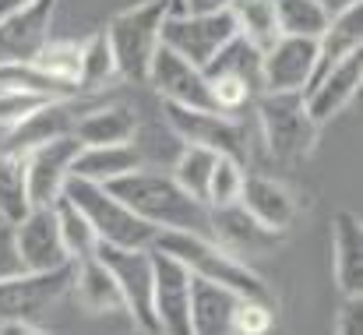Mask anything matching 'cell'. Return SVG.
Wrapping results in <instances>:
<instances>
[{
    "mask_svg": "<svg viewBox=\"0 0 363 335\" xmlns=\"http://www.w3.org/2000/svg\"><path fill=\"white\" fill-rule=\"evenodd\" d=\"M103 187L117 194L134 216H141L155 229H191V233L208 236V205L191 198L173 180V173H155V170L138 166Z\"/></svg>",
    "mask_w": 363,
    "mask_h": 335,
    "instance_id": "obj_1",
    "label": "cell"
},
{
    "mask_svg": "<svg viewBox=\"0 0 363 335\" xmlns=\"http://www.w3.org/2000/svg\"><path fill=\"white\" fill-rule=\"evenodd\" d=\"M152 247L180 258L191 268V275H201V279H212L219 286H230L240 297L272 300L268 282L247 261H240L237 254H230L226 247H219L212 236H201V233H191V229H159Z\"/></svg>",
    "mask_w": 363,
    "mask_h": 335,
    "instance_id": "obj_2",
    "label": "cell"
},
{
    "mask_svg": "<svg viewBox=\"0 0 363 335\" xmlns=\"http://www.w3.org/2000/svg\"><path fill=\"white\" fill-rule=\"evenodd\" d=\"M250 110L257 116L264 148L275 159L296 163V159H307L314 152L321 123L307 113L303 92H257Z\"/></svg>",
    "mask_w": 363,
    "mask_h": 335,
    "instance_id": "obj_3",
    "label": "cell"
},
{
    "mask_svg": "<svg viewBox=\"0 0 363 335\" xmlns=\"http://www.w3.org/2000/svg\"><path fill=\"white\" fill-rule=\"evenodd\" d=\"M166 14H169V0H141L113 14V21L106 25V39L117 60V78L127 82L148 78V64L159 50V32Z\"/></svg>",
    "mask_w": 363,
    "mask_h": 335,
    "instance_id": "obj_4",
    "label": "cell"
},
{
    "mask_svg": "<svg viewBox=\"0 0 363 335\" xmlns=\"http://www.w3.org/2000/svg\"><path fill=\"white\" fill-rule=\"evenodd\" d=\"M64 194L82 209V216L96 229L99 243H113V247H152V240L159 233L152 223H145L141 216H134L121 198L110 194L103 184L67 177Z\"/></svg>",
    "mask_w": 363,
    "mask_h": 335,
    "instance_id": "obj_5",
    "label": "cell"
},
{
    "mask_svg": "<svg viewBox=\"0 0 363 335\" xmlns=\"http://www.w3.org/2000/svg\"><path fill=\"white\" fill-rule=\"evenodd\" d=\"M237 35V18L230 7L223 11H169L162 18L159 43L180 53L184 60L205 67L230 39Z\"/></svg>",
    "mask_w": 363,
    "mask_h": 335,
    "instance_id": "obj_6",
    "label": "cell"
},
{
    "mask_svg": "<svg viewBox=\"0 0 363 335\" xmlns=\"http://www.w3.org/2000/svg\"><path fill=\"white\" fill-rule=\"evenodd\" d=\"M162 116L169 131L184 145H201L212 152H226L247 163L250 152V127L243 113H219V110H194V106H177L162 103Z\"/></svg>",
    "mask_w": 363,
    "mask_h": 335,
    "instance_id": "obj_7",
    "label": "cell"
},
{
    "mask_svg": "<svg viewBox=\"0 0 363 335\" xmlns=\"http://www.w3.org/2000/svg\"><path fill=\"white\" fill-rule=\"evenodd\" d=\"M96 258L110 268L117 290H121L123 311L130 314V322L148 335H162L159 318L152 311V247H113V243H99Z\"/></svg>",
    "mask_w": 363,
    "mask_h": 335,
    "instance_id": "obj_8",
    "label": "cell"
},
{
    "mask_svg": "<svg viewBox=\"0 0 363 335\" xmlns=\"http://www.w3.org/2000/svg\"><path fill=\"white\" fill-rule=\"evenodd\" d=\"M74 279V261L50 272H21L0 282V318H46L67 293Z\"/></svg>",
    "mask_w": 363,
    "mask_h": 335,
    "instance_id": "obj_9",
    "label": "cell"
},
{
    "mask_svg": "<svg viewBox=\"0 0 363 335\" xmlns=\"http://www.w3.org/2000/svg\"><path fill=\"white\" fill-rule=\"evenodd\" d=\"M152 311L166 335H191V268L152 247Z\"/></svg>",
    "mask_w": 363,
    "mask_h": 335,
    "instance_id": "obj_10",
    "label": "cell"
},
{
    "mask_svg": "<svg viewBox=\"0 0 363 335\" xmlns=\"http://www.w3.org/2000/svg\"><path fill=\"white\" fill-rule=\"evenodd\" d=\"M208 236L219 247H226L230 254H237L240 261H247V265L254 258H264V254H272V251H279L286 243L282 229L264 226L257 216H250L240 202L208 209Z\"/></svg>",
    "mask_w": 363,
    "mask_h": 335,
    "instance_id": "obj_11",
    "label": "cell"
},
{
    "mask_svg": "<svg viewBox=\"0 0 363 335\" xmlns=\"http://www.w3.org/2000/svg\"><path fill=\"white\" fill-rule=\"evenodd\" d=\"M162 103H177V106H194V110H219L212 85L205 78V71L191 60H184L180 53H173L169 46L159 43L152 64H148V78H145Z\"/></svg>",
    "mask_w": 363,
    "mask_h": 335,
    "instance_id": "obj_12",
    "label": "cell"
},
{
    "mask_svg": "<svg viewBox=\"0 0 363 335\" xmlns=\"http://www.w3.org/2000/svg\"><path fill=\"white\" fill-rule=\"evenodd\" d=\"M78 152H82V141L74 134L50 138V141L25 152V177H28V202L32 205H53L64 194V184L71 177Z\"/></svg>",
    "mask_w": 363,
    "mask_h": 335,
    "instance_id": "obj_13",
    "label": "cell"
},
{
    "mask_svg": "<svg viewBox=\"0 0 363 335\" xmlns=\"http://www.w3.org/2000/svg\"><path fill=\"white\" fill-rule=\"evenodd\" d=\"M318 60V39L279 35L261 50V92H303Z\"/></svg>",
    "mask_w": 363,
    "mask_h": 335,
    "instance_id": "obj_14",
    "label": "cell"
},
{
    "mask_svg": "<svg viewBox=\"0 0 363 335\" xmlns=\"http://www.w3.org/2000/svg\"><path fill=\"white\" fill-rule=\"evenodd\" d=\"M14 243H18V254L28 272H50V268L71 265L53 205H32L14 223Z\"/></svg>",
    "mask_w": 363,
    "mask_h": 335,
    "instance_id": "obj_15",
    "label": "cell"
},
{
    "mask_svg": "<svg viewBox=\"0 0 363 335\" xmlns=\"http://www.w3.org/2000/svg\"><path fill=\"white\" fill-rule=\"evenodd\" d=\"M53 11H57V0H32L28 7L4 14L0 18V64L32 60L50 39Z\"/></svg>",
    "mask_w": 363,
    "mask_h": 335,
    "instance_id": "obj_16",
    "label": "cell"
},
{
    "mask_svg": "<svg viewBox=\"0 0 363 335\" xmlns=\"http://www.w3.org/2000/svg\"><path fill=\"white\" fill-rule=\"evenodd\" d=\"M360 85H363V57H360V50H357V53H350L346 60L332 64L325 75H318V78L303 89L307 113H311L318 123H328L332 116H339V113L357 99Z\"/></svg>",
    "mask_w": 363,
    "mask_h": 335,
    "instance_id": "obj_17",
    "label": "cell"
},
{
    "mask_svg": "<svg viewBox=\"0 0 363 335\" xmlns=\"http://www.w3.org/2000/svg\"><path fill=\"white\" fill-rule=\"evenodd\" d=\"M240 205L250 216H257L264 226L282 229V233H289L293 223L300 219V202H296V194H293L282 180H272V177H264V173H243Z\"/></svg>",
    "mask_w": 363,
    "mask_h": 335,
    "instance_id": "obj_18",
    "label": "cell"
},
{
    "mask_svg": "<svg viewBox=\"0 0 363 335\" xmlns=\"http://www.w3.org/2000/svg\"><path fill=\"white\" fill-rule=\"evenodd\" d=\"M332 272L342 297H363V223L342 209L332 223Z\"/></svg>",
    "mask_w": 363,
    "mask_h": 335,
    "instance_id": "obj_19",
    "label": "cell"
},
{
    "mask_svg": "<svg viewBox=\"0 0 363 335\" xmlns=\"http://www.w3.org/2000/svg\"><path fill=\"white\" fill-rule=\"evenodd\" d=\"M240 300L237 290L191 275V335H226L233 329Z\"/></svg>",
    "mask_w": 363,
    "mask_h": 335,
    "instance_id": "obj_20",
    "label": "cell"
},
{
    "mask_svg": "<svg viewBox=\"0 0 363 335\" xmlns=\"http://www.w3.org/2000/svg\"><path fill=\"white\" fill-rule=\"evenodd\" d=\"M145 166V155L134 141H121V145H82V152L74 155L71 177L78 180H92V184H110L123 173Z\"/></svg>",
    "mask_w": 363,
    "mask_h": 335,
    "instance_id": "obj_21",
    "label": "cell"
},
{
    "mask_svg": "<svg viewBox=\"0 0 363 335\" xmlns=\"http://www.w3.org/2000/svg\"><path fill=\"white\" fill-rule=\"evenodd\" d=\"M357 50H363V0L353 4V7H346V11H339V14H332L328 28L318 35V60H314L311 82L318 75H325L332 64H339L350 53H357Z\"/></svg>",
    "mask_w": 363,
    "mask_h": 335,
    "instance_id": "obj_22",
    "label": "cell"
},
{
    "mask_svg": "<svg viewBox=\"0 0 363 335\" xmlns=\"http://www.w3.org/2000/svg\"><path fill=\"white\" fill-rule=\"evenodd\" d=\"M71 134L82 145H121V141H134L138 134V113L123 103H106L96 110H82Z\"/></svg>",
    "mask_w": 363,
    "mask_h": 335,
    "instance_id": "obj_23",
    "label": "cell"
},
{
    "mask_svg": "<svg viewBox=\"0 0 363 335\" xmlns=\"http://www.w3.org/2000/svg\"><path fill=\"white\" fill-rule=\"evenodd\" d=\"M71 293H74V300H78L85 311H92V314H117V311H123L121 290H117L110 268H106L96 254L74 261Z\"/></svg>",
    "mask_w": 363,
    "mask_h": 335,
    "instance_id": "obj_24",
    "label": "cell"
},
{
    "mask_svg": "<svg viewBox=\"0 0 363 335\" xmlns=\"http://www.w3.org/2000/svg\"><path fill=\"white\" fill-rule=\"evenodd\" d=\"M205 78H216V75H230V78H243L247 85H254L261 92V50L247 39V35H233L205 67Z\"/></svg>",
    "mask_w": 363,
    "mask_h": 335,
    "instance_id": "obj_25",
    "label": "cell"
},
{
    "mask_svg": "<svg viewBox=\"0 0 363 335\" xmlns=\"http://www.w3.org/2000/svg\"><path fill=\"white\" fill-rule=\"evenodd\" d=\"M28 209H32V202H28L25 155L0 148V219L18 223Z\"/></svg>",
    "mask_w": 363,
    "mask_h": 335,
    "instance_id": "obj_26",
    "label": "cell"
},
{
    "mask_svg": "<svg viewBox=\"0 0 363 335\" xmlns=\"http://www.w3.org/2000/svg\"><path fill=\"white\" fill-rule=\"evenodd\" d=\"M32 64L50 78L57 82L60 89L74 92L78 96V71H82V43H57V39H46V46L32 57Z\"/></svg>",
    "mask_w": 363,
    "mask_h": 335,
    "instance_id": "obj_27",
    "label": "cell"
},
{
    "mask_svg": "<svg viewBox=\"0 0 363 335\" xmlns=\"http://www.w3.org/2000/svg\"><path fill=\"white\" fill-rule=\"evenodd\" d=\"M216 155L212 148H201V145H184L177 163H173V180L191 194L198 198L201 205H208V180H212V170H216Z\"/></svg>",
    "mask_w": 363,
    "mask_h": 335,
    "instance_id": "obj_28",
    "label": "cell"
},
{
    "mask_svg": "<svg viewBox=\"0 0 363 335\" xmlns=\"http://www.w3.org/2000/svg\"><path fill=\"white\" fill-rule=\"evenodd\" d=\"M332 14L318 0H275V25L279 35H303L318 39L328 28Z\"/></svg>",
    "mask_w": 363,
    "mask_h": 335,
    "instance_id": "obj_29",
    "label": "cell"
},
{
    "mask_svg": "<svg viewBox=\"0 0 363 335\" xmlns=\"http://www.w3.org/2000/svg\"><path fill=\"white\" fill-rule=\"evenodd\" d=\"M53 212H57V226H60V236H64V247H67L71 261L92 258L96 247H99V236H96V229L89 226V219L82 216V209H78L67 194H60V198L53 202Z\"/></svg>",
    "mask_w": 363,
    "mask_h": 335,
    "instance_id": "obj_30",
    "label": "cell"
},
{
    "mask_svg": "<svg viewBox=\"0 0 363 335\" xmlns=\"http://www.w3.org/2000/svg\"><path fill=\"white\" fill-rule=\"evenodd\" d=\"M117 78V60L110 50L106 32H96L89 43H82V71H78V92H99Z\"/></svg>",
    "mask_w": 363,
    "mask_h": 335,
    "instance_id": "obj_31",
    "label": "cell"
},
{
    "mask_svg": "<svg viewBox=\"0 0 363 335\" xmlns=\"http://www.w3.org/2000/svg\"><path fill=\"white\" fill-rule=\"evenodd\" d=\"M230 11H233V18H237V32L247 35L257 50H268V46L279 39L275 0H233Z\"/></svg>",
    "mask_w": 363,
    "mask_h": 335,
    "instance_id": "obj_32",
    "label": "cell"
},
{
    "mask_svg": "<svg viewBox=\"0 0 363 335\" xmlns=\"http://www.w3.org/2000/svg\"><path fill=\"white\" fill-rule=\"evenodd\" d=\"M243 173H247V163H243V159L226 155V152L216 155V170H212V180H208V209L240 202Z\"/></svg>",
    "mask_w": 363,
    "mask_h": 335,
    "instance_id": "obj_33",
    "label": "cell"
},
{
    "mask_svg": "<svg viewBox=\"0 0 363 335\" xmlns=\"http://www.w3.org/2000/svg\"><path fill=\"white\" fill-rule=\"evenodd\" d=\"M275 322V311H272V300H257V297H243L237 314H233V329L230 332L240 335H264Z\"/></svg>",
    "mask_w": 363,
    "mask_h": 335,
    "instance_id": "obj_34",
    "label": "cell"
},
{
    "mask_svg": "<svg viewBox=\"0 0 363 335\" xmlns=\"http://www.w3.org/2000/svg\"><path fill=\"white\" fill-rule=\"evenodd\" d=\"M21 272H28V268H25V261L18 254V243H14V223L0 219V282L14 279Z\"/></svg>",
    "mask_w": 363,
    "mask_h": 335,
    "instance_id": "obj_35",
    "label": "cell"
},
{
    "mask_svg": "<svg viewBox=\"0 0 363 335\" xmlns=\"http://www.w3.org/2000/svg\"><path fill=\"white\" fill-rule=\"evenodd\" d=\"M360 300L363 297H342V311H339V322H335L339 335H360Z\"/></svg>",
    "mask_w": 363,
    "mask_h": 335,
    "instance_id": "obj_36",
    "label": "cell"
},
{
    "mask_svg": "<svg viewBox=\"0 0 363 335\" xmlns=\"http://www.w3.org/2000/svg\"><path fill=\"white\" fill-rule=\"evenodd\" d=\"M0 335H50V329L28 318H0Z\"/></svg>",
    "mask_w": 363,
    "mask_h": 335,
    "instance_id": "obj_37",
    "label": "cell"
},
{
    "mask_svg": "<svg viewBox=\"0 0 363 335\" xmlns=\"http://www.w3.org/2000/svg\"><path fill=\"white\" fill-rule=\"evenodd\" d=\"M233 0H180V11H223Z\"/></svg>",
    "mask_w": 363,
    "mask_h": 335,
    "instance_id": "obj_38",
    "label": "cell"
},
{
    "mask_svg": "<svg viewBox=\"0 0 363 335\" xmlns=\"http://www.w3.org/2000/svg\"><path fill=\"white\" fill-rule=\"evenodd\" d=\"M328 14H339V11H346V7H353V4H360V0H318Z\"/></svg>",
    "mask_w": 363,
    "mask_h": 335,
    "instance_id": "obj_39",
    "label": "cell"
},
{
    "mask_svg": "<svg viewBox=\"0 0 363 335\" xmlns=\"http://www.w3.org/2000/svg\"><path fill=\"white\" fill-rule=\"evenodd\" d=\"M32 0H0V18L4 14H11V11H21V7H28Z\"/></svg>",
    "mask_w": 363,
    "mask_h": 335,
    "instance_id": "obj_40",
    "label": "cell"
},
{
    "mask_svg": "<svg viewBox=\"0 0 363 335\" xmlns=\"http://www.w3.org/2000/svg\"><path fill=\"white\" fill-rule=\"evenodd\" d=\"M169 11H180V0H169Z\"/></svg>",
    "mask_w": 363,
    "mask_h": 335,
    "instance_id": "obj_41",
    "label": "cell"
}]
</instances>
